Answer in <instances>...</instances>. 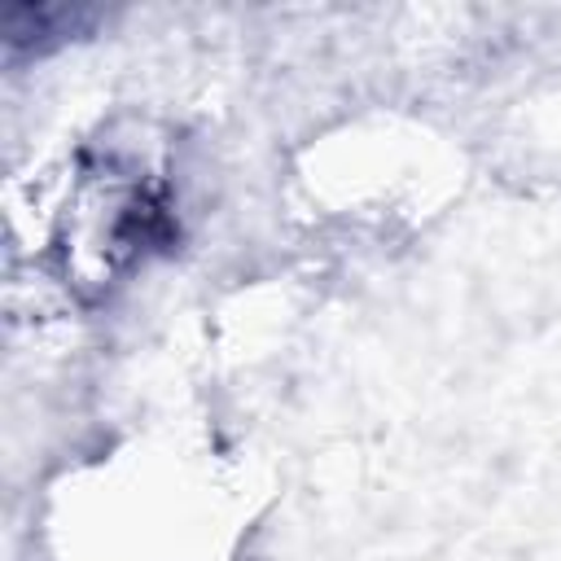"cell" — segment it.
<instances>
[{
  "instance_id": "6da1fadb",
  "label": "cell",
  "mask_w": 561,
  "mask_h": 561,
  "mask_svg": "<svg viewBox=\"0 0 561 561\" xmlns=\"http://www.w3.org/2000/svg\"><path fill=\"white\" fill-rule=\"evenodd\" d=\"M92 22L88 9L66 4H9L4 9V44L9 53H48L79 35Z\"/></svg>"
}]
</instances>
